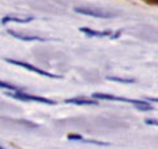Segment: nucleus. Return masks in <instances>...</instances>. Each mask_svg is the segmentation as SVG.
I'll return each mask as SVG.
<instances>
[{
	"mask_svg": "<svg viewBox=\"0 0 158 149\" xmlns=\"http://www.w3.org/2000/svg\"><path fill=\"white\" fill-rule=\"evenodd\" d=\"M5 60H7L8 63H10V64H15V66L22 67V68H25V70H27V71L35 72V73L41 74V76H44V77H50V79H60V76H58V74H52V73H50V72H46V71L41 70V68H38V67H34V66L29 64V63L20 62V60H13V59H5Z\"/></svg>",
	"mask_w": 158,
	"mask_h": 149,
	"instance_id": "nucleus-1",
	"label": "nucleus"
},
{
	"mask_svg": "<svg viewBox=\"0 0 158 149\" xmlns=\"http://www.w3.org/2000/svg\"><path fill=\"white\" fill-rule=\"evenodd\" d=\"M109 80H112V81H119V83H133L135 80L132 79H120V77H114V76H107Z\"/></svg>",
	"mask_w": 158,
	"mask_h": 149,
	"instance_id": "nucleus-10",
	"label": "nucleus"
},
{
	"mask_svg": "<svg viewBox=\"0 0 158 149\" xmlns=\"http://www.w3.org/2000/svg\"><path fill=\"white\" fill-rule=\"evenodd\" d=\"M65 104H73V105H82V106H86V105H97V101L94 100H88V98H69V100H65Z\"/></svg>",
	"mask_w": 158,
	"mask_h": 149,
	"instance_id": "nucleus-6",
	"label": "nucleus"
},
{
	"mask_svg": "<svg viewBox=\"0 0 158 149\" xmlns=\"http://www.w3.org/2000/svg\"><path fill=\"white\" fill-rule=\"evenodd\" d=\"M0 149H4V148H3V147H0Z\"/></svg>",
	"mask_w": 158,
	"mask_h": 149,
	"instance_id": "nucleus-13",
	"label": "nucleus"
},
{
	"mask_svg": "<svg viewBox=\"0 0 158 149\" xmlns=\"http://www.w3.org/2000/svg\"><path fill=\"white\" fill-rule=\"evenodd\" d=\"M75 12L80 13V15L97 17V19H109V17H112V13H109V12H106V11L95 9V8H86V7H76Z\"/></svg>",
	"mask_w": 158,
	"mask_h": 149,
	"instance_id": "nucleus-3",
	"label": "nucleus"
},
{
	"mask_svg": "<svg viewBox=\"0 0 158 149\" xmlns=\"http://www.w3.org/2000/svg\"><path fill=\"white\" fill-rule=\"evenodd\" d=\"M8 33L10 34V36H13L15 38L21 39V41H44L43 38L37 37V36H22V34L16 33V32H12V30H8Z\"/></svg>",
	"mask_w": 158,
	"mask_h": 149,
	"instance_id": "nucleus-8",
	"label": "nucleus"
},
{
	"mask_svg": "<svg viewBox=\"0 0 158 149\" xmlns=\"http://www.w3.org/2000/svg\"><path fill=\"white\" fill-rule=\"evenodd\" d=\"M93 98H99V100H105V101H122V102H131L135 106L139 105L141 101L139 100H129V98H122V97H115L111 94H105V93H93L92 94Z\"/></svg>",
	"mask_w": 158,
	"mask_h": 149,
	"instance_id": "nucleus-4",
	"label": "nucleus"
},
{
	"mask_svg": "<svg viewBox=\"0 0 158 149\" xmlns=\"http://www.w3.org/2000/svg\"><path fill=\"white\" fill-rule=\"evenodd\" d=\"M146 124H157L156 120H146Z\"/></svg>",
	"mask_w": 158,
	"mask_h": 149,
	"instance_id": "nucleus-12",
	"label": "nucleus"
},
{
	"mask_svg": "<svg viewBox=\"0 0 158 149\" xmlns=\"http://www.w3.org/2000/svg\"><path fill=\"white\" fill-rule=\"evenodd\" d=\"M68 139L69 140H81V141H84L81 135H68Z\"/></svg>",
	"mask_w": 158,
	"mask_h": 149,
	"instance_id": "nucleus-11",
	"label": "nucleus"
},
{
	"mask_svg": "<svg viewBox=\"0 0 158 149\" xmlns=\"http://www.w3.org/2000/svg\"><path fill=\"white\" fill-rule=\"evenodd\" d=\"M8 96L13 97L16 100H21V101H34V102H41V104H48V105L55 104L54 101L48 98H43V97H38V96H30V94L24 93V92H13V93H8Z\"/></svg>",
	"mask_w": 158,
	"mask_h": 149,
	"instance_id": "nucleus-2",
	"label": "nucleus"
},
{
	"mask_svg": "<svg viewBox=\"0 0 158 149\" xmlns=\"http://www.w3.org/2000/svg\"><path fill=\"white\" fill-rule=\"evenodd\" d=\"M80 32L86 34L89 37H109L111 32L110 30H103V32H98V30H93L89 28H80Z\"/></svg>",
	"mask_w": 158,
	"mask_h": 149,
	"instance_id": "nucleus-5",
	"label": "nucleus"
},
{
	"mask_svg": "<svg viewBox=\"0 0 158 149\" xmlns=\"http://www.w3.org/2000/svg\"><path fill=\"white\" fill-rule=\"evenodd\" d=\"M0 88L8 89V90H13V92H22L20 88L15 87V85H10V84H8V83H3V81H0Z\"/></svg>",
	"mask_w": 158,
	"mask_h": 149,
	"instance_id": "nucleus-9",
	"label": "nucleus"
},
{
	"mask_svg": "<svg viewBox=\"0 0 158 149\" xmlns=\"http://www.w3.org/2000/svg\"><path fill=\"white\" fill-rule=\"evenodd\" d=\"M33 20V17H15V16H5L4 19H2L3 24H7V22H29Z\"/></svg>",
	"mask_w": 158,
	"mask_h": 149,
	"instance_id": "nucleus-7",
	"label": "nucleus"
}]
</instances>
